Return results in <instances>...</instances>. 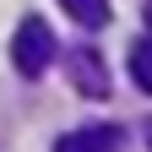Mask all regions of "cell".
<instances>
[{
  "label": "cell",
  "mask_w": 152,
  "mask_h": 152,
  "mask_svg": "<svg viewBox=\"0 0 152 152\" xmlns=\"http://www.w3.org/2000/svg\"><path fill=\"white\" fill-rule=\"evenodd\" d=\"M71 22H82V27H103L109 22V0H60Z\"/></svg>",
  "instance_id": "cell-4"
},
{
  "label": "cell",
  "mask_w": 152,
  "mask_h": 152,
  "mask_svg": "<svg viewBox=\"0 0 152 152\" xmlns=\"http://www.w3.org/2000/svg\"><path fill=\"white\" fill-rule=\"evenodd\" d=\"M147 147H152V125H147Z\"/></svg>",
  "instance_id": "cell-6"
},
{
  "label": "cell",
  "mask_w": 152,
  "mask_h": 152,
  "mask_svg": "<svg viewBox=\"0 0 152 152\" xmlns=\"http://www.w3.org/2000/svg\"><path fill=\"white\" fill-rule=\"evenodd\" d=\"M54 152H120V130L114 125H82L54 141Z\"/></svg>",
  "instance_id": "cell-3"
},
{
  "label": "cell",
  "mask_w": 152,
  "mask_h": 152,
  "mask_svg": "<svg viewBox=\"0 0 152 152\" xmlns=\"http://www.w3.org/2000/svg\"><path fill=\"white\" fill-rule=\"evenodd\" d=\"M130 76H136L141 92H152V38H136L130 44Z\"/></svg>",
  "instance_id": "cell-5"
},
{
  "label": "cell",
  "mask_w": 152,
  "mask_h": 152,
  "mask_svg": "<svg viewBox=\"0 0 152 152\" xmlns=\"http://www.w3.org/2000/svg\"><path fill=\"white\" fill-rule=\"evenodd\" d=\"M71 87H76V92H87V98H109V71H103V54L76 49V54H71Z\"/></svg>",
  "instance_id": "cell-2"
},
{
  "label": "cell",
  "mask_w": 152,
  "mask_h": 152,
  "mask_svg": "<svg viewBox=\"0 0 152 152\" xmlns=\"http://www.w3.org/2000/svg\"><path fill=\"white\" fill-rule=\"evenodd\" d=\"M11 60H16L22 76H44L49 60H54V33H49V22L27 16V22L16 27V38H11Z\"/></svg>",
  "instance_id": "cell-1"
}]
</instances>
